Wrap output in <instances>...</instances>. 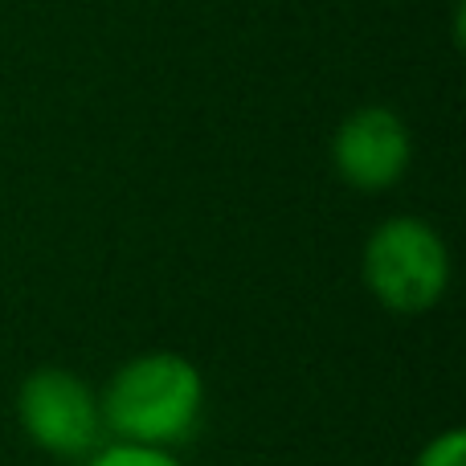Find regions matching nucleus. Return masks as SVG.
I'll return each instance as SVG.
<instances>
[{"label":"nucleus","mask_w":466,"mask_h":466,"mask_svg":"<svg viewBox=\"0 0 466 466\" xmlns=\"http://www.w3.org/2000/svg\"><path fill=\"white\" fill-rule=\"evenodd\" d=\"M111 442L177 451L205 418V377L180 352H144L123 360L98 393Z\"/></svg>","instance_id":"nucleus-1"},{"label":"nucleus","mask_w":466,"mask_h":466,"mask_svg":"<svg viewBox=\"0 0 466 466\" xmlns=\"http://www.w3.org/2000/svg\"><path fill=\"white\" fill-rule=\"evenodd\" d=\"M369 295L393 315H426L451 287V249L430 221L397 213L369 233L360 254Z\"/></svg>","instance_id":"nucleus-2"},{"label":"nucleus","mask_w":466,"mask_h":466,"mask_svg":"<svg viewBox=\"0 0 466 466\" xmlns=\"http://www.w3.org/2000/svg\"><path fill=\"white\" fill-rule=\"evenodd\" d=\"M16 421H21L25 438L49 459L82 462L98 451L106 438L103 410H98V393L70 369H33L16 389Z\"/></svg>","instance_id":"nucleus-3"},{"label":"nucleus","mask_w":466,"mask_h":466,"mask_svg":"<svg viewBox=\"0 0 466 466\" xmlns=\"http://www.w3.org/2000/svg\"><path fill=\"white\" fill-rule=\"evenodd\" d=\"M413 139L410 127L389 106H360L336 127L331 164L336 177L356 193H385L410 172Z\"/></svg>","instance_id":"nucleus-4"},{"label":"nucleus","mask_w":466,"mask_h":466,"mask_svg":"<svg viewBox=\"0 0 466 466\" xmlns=\"http://www.w3.org/2000/svg\"><path fill=\"white\" fill-rule=\"evenodd\" d=\"M82 466H185L172 451H156V446H131V442H103Z\"/></svg>","instance_id":"nucleus-5"},{"label":"nucleus","mask_w":466,"mask_h":466,"mask_svg":"<svg viewBox=\"0 0 466 466\" xmlns=\"http://www.w3.org/2000/svg\"><path fill=\"white\" fill-rule=\"evenodd\" d=\"M413 466H466V430L451 426V430H442V434H434L418 451Z\"/></svg>","instance_id":"nucleus-6"}]
</instances>
